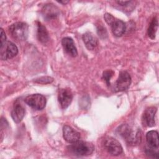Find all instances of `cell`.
<instances>
[{
	"label": "cell",
	"mask_w": 159,
	"mask_h": 159,
	"mask_svg": "<svg viewBox=\"0 0 159 159\" xmlns=\"http://www.w3.org/2000/svg\"><path fill=\"white\" fill-rule=\"evenodd\" d=\"M119 134L130 145H137L142 140V132L140 129L134 130L128 124H122L117 129Z\"/></svg>",
	"instance_id": "cell-1"
},
{
	"label": "cell",
	"mask_w": 159,
	"mask_h": 159,
	"mask_svg": "<svg viewBox=\"0 0 159 159\" xmlns=\"http://www.w3.org/2000/svg\"><path fill=\"white\" fill-rule=\"evenodd\" d=\"M68 149L70 152L75 155L87 156L93 152L94 147L93 145L89 142L80 141L79 140L70 145L68 147Z\"/></svg>",
	"instance_id": "cell-2"
},
{
	"label": "cell",
	"mask_w": 159,
	"mask_h": 159,
	"mask_svg": "<svg viewBox=\"0 0 159 159\" xmlns=\"http://www.w3.org/2000/svg\"><path fill=\"white\" fill-rule=\"evenodd\" d=\"M12 37L17 40H25L29 34V26L27 24L17 22L12 24L9 29Z\"/></svg>",
	"instance_id": "cell-3"
},
{
	"label": "cell",
	"mask_w": 159,
	"mask_h": 159,
	"mask_svg": "<svg viewBox=\"0 0 159 159\" xmlns=\"http://www.w3.org/2000/svg\"><path fill=\"white\" fill-rule=\"evenodd\" d=\"M106 22L110 25L113 34L116 37L122 36L125 31V24L121 20L116 19L112 15L106 13L104 16Z\"/></svg>",
	"instance_id": "cell-4"
},
{
	"label": "cell",
	"mask_w": 159,
	"mask_h": 159,
	"mask_svg": "<svg viewBox=\"0 0 159 159\" xmlns=\"http://www.w3.org/2000/svg\"><path fill=\"white\" fill-rule=\"evenodd\" d=\"M1 58L2 60L11 59L14 57L18 53L17 46L10 41H6L2 44H0Z\"/></svg>",
	"instance_id": "cell-5"
},
{
	"label": "cell",
	"mask_w": 159,
	"mask_h": 159,
	"mask_svg": "<svg viewBox=\"0 0 159 159\" xmlns=\"http://www.w3.org/2000/svg\"><path fill=\"white\" fill-rule=\"evenodd\" d=\"M103 145L105 150L111 155L117 156L122 153L123 150L120 142L112 137L106 138Z\"/></svg>",
	"instance_id": "cell-6"
},
{
	"label": "cell",
	"mask_w": 159,
	"mask_h": 159,
	"mask_svg": "<svg viewBox=\"0 0 159 159\" xmlns=\"http://www.w3.org/2000/svg\"><path fill=\"white\" fill-rule=\"evenodd\" d=\"M25 102L34 109L42 110L46 105V98L40 94H34L27 96Z\"/></svg>",
	"instance_id": "cell-7"
},
{
	"label": "cell",
	"mask_w": 159,
	"mask_h": 159,
	"mask_svg": "<svg viewBox=\"0 0 159 159\" xmlns=\"http://www.w3.org/2000/svg\"><path fill=\"white\" fill-rule=\"evenodd\" d=\"M131 83V77L126 71H121L115 83L114 89L116 91L127 90Z\"/></svg>",
	"instance_id": "cell-8"
},
{
	"label": "cell",
	"mask_w": 159,
	"mask_h": 159,
	"mask_svg": "<svg viewBox=\"0 0 159 159\" xmlns=\"http://www.w3.org/2000/svg\"><path fill=\"white\" fill-rule=\"evenodd\" d=\"M156 112L157 108L153 106L145 109L142 117V122L144 126L151 127L155 125Z\"/></svg>",
	"instance_id": "cell-9"
},
{
	"label": "cell",
	"mask_w": 159,
	"mask_h": 159,
	"mask_svg": "<svg viewBox=\"0 0 159 159\" xmlns=\"http://www.w3.org/2000/svg\"><path fill=\"white\" fill-rule=\"evenodd\" d=\"M58 99L61 107L63 109H66L72 101L73 94L70 89H60L59 90Z\"/></svg>",
	"instance_id": "cell-10"
},
{
	"label": "cell",
	"mask_w": 159,
	"mask_h": 159,
	"mask_svg": "<svg viewBox=\"0 0 159 159\" xmlns=\"http://www.w3.org/2000/svg\"><path fill=\"white\" fill-rule=\"evenodd\" d=\"M59 14L58 8L53 4H47L42 9V14L47 20L56 19Z\"/></svg>",
	"instance_id": "cell-11"
},
{
	"label": "cell",
	"mask_w": 159,
	"mask_h": 159,
	"mask_svg": "<svg viewBox=\"0 0 159 159\" xmlns=\"http://www.w3.org/2000/svg\"><path fill=\"white\" fill-rule=\"evenodd\" d=\"M63 135L64 139L70 143L76 142L80 139V134L67 125L63 127Z\"/></svg>",
	"instance_id": "cell-12"
},
{
	"label": "cell",
	"mask_w": 159,
	"mask_h": 159,
	"mask_svg": "<svg viewBox=\"0 0 159 159\" xmlns=\"http://www.w3.org/2000/svg\"><path fill=\"white\" fill-rule=\"evenodd\" d=\"M62 46L65 51L72 57H76L78 54L77 49L75 45L73 40L68 37H65L61 40Z\"/></svg>",
	"instance_id": "cell-13"
},
{
	"label": "cell",
	"mask_w": 159,
	"mask_h": 159,
	"mask_svg": "<svg viewBox=\"0 0 159 159\" xmlns=\"http://www.w3.org/2000/svg\"><path fill=\"white\" fill-rule=\"evenodd\" d=\"M146 140L147 142V146L153 148L154 149H158L159 141H158V134L156 130H150L146 134Z\"/></svg>",
	"instance_id": "cell-14"
},
{
	"label": "cell",
	"mask_w": 159,
	"mask_h": 159,
	"mask_svg": "<svg viewBox=\"0 0 159 159\" xmlns=\"http://www.w3.org/2000/svg\"><path fill=\"white\" fill-rule=\"evenodd\" d=\"M37 37L39 42L45 44L49 40V34L46 27L40 22L37 23Z\"/></svg>",
	"instance_id": "cell-15"
},
{
	"label": "cell",
	"mask_w": 159,
	"mask_h": 159,
	"mask_svg": "<svg viewBox=\"0 0 159 159\" xmlns=\"http://www.w3.org/2000/svg\"><path fill=\"white\" fill-rule=\"evenodd\" d=\"M83 40L85 46L89 50H93L98 45L97 38L90 32H87L83 35Z\"/></svg>",
	"instance_id": "cell-16"
},
{
	"label": "cell",
	"mask_w": 159,
	"mask_h": 159,
	"mask_svg": "<svg viewBox=\"0 0 159 159\" xmlns=\"http://www.w3.org/2000/svg\"><path fill=\"white\" fill-rule=\"evenodd\" d=\"M25 116V109L20 104H16L12 112H11V117L13 120L16 122H20Z\"/></svg>",
	"instance_id": "cell-17"
},
{
	"label": "cell",
	"mask_w": 159,
	"mask_h": 159,
	"mask_svg": "<svg viewBox=\"0 0 159 159\" xmlns=\"http://www.w3.org/2000/svg\"><path fill=\"white\" fill-rule=\"evenodd\" d=\"M158 25V19L157 17H155L151 21L149 25V27L148 28V32H147L148 37L152 39H154L155 38Z\"/></svg>",
	"instance_id": "cell-18"
},
{
	"label": "cell",
	"mask_w": 159,
	"mask_h": 159,
	"mask_svg": "<svg viewBox=\"0 0 159 159\" xmlns=\"http://www.w3.org/2000/svg\"><path fill=\"white\" fill-rule=\"evenodd\" d=\"M145 152L147 155L150 157L158 158V150L151 148L148 146H146L145 148Z\"/></svg>",
	"instance_id": "cell-19"
},
{
	"label": "cell",
	"mask_w": 159,
	"mask_h": 159,
	"mask_svg": "<svg viewBox=\"0 0 159 159\" xmlns=\"http://www.w3.org/2000/svg\"><path fill=\"white\" fill-rule=\"evenodd\" d=\"M53 81V78L50 76H42L40 78H39L35 80V82L38 83H42V84H47L50 83Z\"/></svg>",
	"instance_id": "cell-20"
},
{
	"label": "cell",
	"mask_w": 159,
	"mask_h": 159,
	"mask_svg": "<svg viewBox=\"0 0 159 159\" xmlns=\"http://www.w3.org/2000/svg\"><path fill=\"white\" fill-rule=\"evenodd\" d=\"M114 74V71L112 70H106L103 72L102 78L104 79L106 83L109 86L110 85V79L112 76Z\"/></svg>",
	"instance_id": "cell-21"
},
{
	"label": "cell",
	"mask_w": 159,
	"mask_h": 159,
	"mask_svg": "<svg viewBox=\"0 0 159 159\" xmlns=\"http://www.w3.org/2000/svg\"><path fill=\"white\" fill-rule=\"evenodd\" d=\"M97 32H98V34L99 35H100L101 37H102V38H105L106 37H107V31H106V28L101 25H99L97 26Z\"/></svg>",
	"instance_id": "cell-22"
},
{
	"label": "cell",
	"mask_w": 159,
	"mask_h": 159,
	"mask_svg": "<svg viewBox=\"0 0 159 159\" xmlns=\"http://www.w3.org/2000/svg\"><path fill=\"white\" fill-rule=\"evenodd\" d=\"M6 39V36L5 32H4L2 29H1V43L0 44H2L4 42H5Z\"/></svg>",
	"instance_id": "cell-23"
},
{
	"label": "cell",
	"mask_w": 159,
	"mask_h": 159,
	"mask_svg": "<svg viewBox=\"0 0 159 159\" xmlns=\"http://www.w3.org/2000/svg\"><path fill=\"white\" fill-rule=\"evenodd\" d=\"M117 2L120 4V6H127L128 4H129L130 2V1H117Z\"/></svg>",
	"instance_id": "cell-24"
},
{
	"label": "cell",
	"mask_w": 159,
	"mask_h": 159,
	"mask_svg": "<svg viewBox=\"0 0 159 159\" xmlns=\"http://www.w3.org/2000/svg\"><path fill=\"white\" fill-rule=\"evenodd\" d=\"M58 2H60V3H63V4H66V3H67L68 1H58Z\"/></svg>",
	"instance_id": "cell-25"
}]
</instances>
